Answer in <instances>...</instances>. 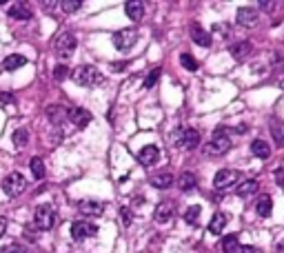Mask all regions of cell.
<instances>
[{"instance_id": "2", "label": "cell", "mask_w": 284, "mask_h": 253, "mask_svg": "<svg viewBox=\"0 0 284 253\" xmlns=\"http://www.w3.org/2000/svg\"><path fill=\"white\" fill-rule=\"evenodd\" d=\"M54 47H56V56H58V58H63V60H67V58H71V56H74L76 47H78V40H76L74 34H67L65 32V34H60L58 38H56Z\"/></svg>"}, {"instance_id": "28", "label": "cell", "mask_w": 284, "mask_h": 253, "mask_svg": "<svg viewBox=\"0 0 284 253\" xmlns=\"http://www.w3.org/2000/svg\"><path fill=\"white\" fill-rule=\"evenodd\" d=\"M29 167H32V173H34L36 180H43L45 178V162H43V158H38V156L32 158Z\"/></svg>"}, {"instance_id": "12", "label": "cell", "mask_w": 284, "mask_h": 253, "mask_svg": "<svg viewBox=\"0 0 284 253\" xmlns=\"http://www.w3.org/2000/svg\"><path fill=\"white\" fill-rule=\"evenodd\" d=\"M78 209L87 218H98V215L105 213V206H102V202H98V200H82L78 204Z\"/></svg>"}, {"instance_id": "23", "label": "cell", "mask_w": 284, "mask_h": 253, "mask_svg": "<svg viewBox=\"0 0 284 253\" xmlns=\"http://www.w3.org/2000/svg\"><path fill=\"white\" fill-rule=\"evenodd\" d=\"M200 144V133L195 129H184V138H182V149L187 151H193L195 147Z\"/></svg>"}, {"instance_id": "3", "label": "cell", "mask_w": 284, "mask_h": 253, "mask_svg": "<svg viewBox=\"0 0 284 253\" xmlns=\"http://www.w3.org/2000/svg\"><path fill=\"white\" fill-rule=\"evenodd\" d=\"M231 149V136L226 131H215L213 138H211V142L206 144L204 151L209 153V156H222V153H226Z\"/></svg>"}, {"instance_id": "11", "label": "cell", "mask_w": 284, "mask_h": 253, "mask_svg": "<svg viewBox=\"0 0 284 253\" xmlns=\"http://www.w3.org/2000/svg\"><path fill=\"white\" fill-rule=\"evenodd\" d=\"M67 118H69L71 122H74L76 127H87L91 122V113L87 109H82V107H74V109H67Z\"/></svg>"}, {"instance_id": "1", "label": "cell", "mask_w": 284, "mask_h": 253, "mask_svg": "<svg viewBox=\"0 0 284 253\" xmlns=\"http://www.w3.org/2000/svg\"><path fill=\"white\" fill-rule=\"evenodd\" d=\"M71 78L80 87H100L102 82H105V76L91 65H80L78 69L71 74Z\"/></svg>"}, {"instance_id": "45", "label": "cell", "mask_w": 284, "mask_h": 253, "mask_svg": "<svg viewBox=\"0 0 284 253\" xmlns=\"http://www.w3.org/2000/svg\"><path fill=\"white\" fill-rule=\"evenodd\" d=\"M5 224H7V220H5V218H0V235L5 233Z\"/></svg>"}, {"instance_id": "43", "label": "cell", "mask_w": 284, "mask_h": 253, "mask_svg": "<svg viewBox=\"0 0 284 253\" xmlns=\"http://www.w3.org/2000/svg\"><path fill=\"white\" fill-rule=\"evenodd\" d=\"M125 67H127V63H113L111 69H113V71H122V69H125Z\"/></svg>"}, {"instance_id": "7", "label": "cell", "mask_w": 284, "mask_h": 253, "mask_svg": "<svg viewBox=\"0 0 284 253\" xmlns=\"http://www.w3.org/2000/svg\"><path fill=\"white\" fill-rule=\"evenodd\" d=\"M98 233V226L96 224H91V222H85V220H78V222H74L71 224V237L74 240H85V237H91V235H96Z\"/></svg>"}, {"instance_id": "19", "label": "cell", "mask_w": 284, "mask_h": 253, "mask_svg": "<svg viewBox=\"0 0 284 253\" xmlns=\"http://www.w3.org/2000/svg\"><path fill=\"white\" fill-rule=\"evenodd\" d=\"M125 12L133 23H138V20H142V16H144V5L138 3V0H129V3L125 5Z\"/></svg>"}, {"instance_id": "26", "label": "cell", "mask_w": 284, "mask_h": 253, "mask_svg": "<svg viewBox=\"0 0 284 253\" xmlns=\"http://www.w3.org/2000/svg\"><path fill=\"white\" fill-rule=\"evenodd\" d=\"M257 189H260L257 180H246V182H242L240 187H237V195H240V198H246V195L257 193Z\"/></svg>"}, {"instance_id": "10", "label": "cell", "mask_w": 284, "mask_h": 253, "mask_svg": "<svg viewBox=\"0 0 284 253\" xmlns=\"http://www.w3.org/2000/svg\"><path fill=\"white\" fill-rule=\"evenodd\" d=\"M229 51L237 63H244V60H249V56L253 54V43H249V40H240V43H235L233 47H229Z\"/></svg>"}, {"instance_id": "6", "label": "cell", "mask_w": 284, "mask_h": 253, "mask_svg": "<svg viewBox=\"0 0 284 253\" xmlns=\"http://www.w3.org/2000/svg\"><path fill=\"white\" fill-rule=\"evenodd\" d=\"M34 224L38 226L40 231H49L51 226L56 224V213L49 204H40L36 206V213H34Z\"/></svg>"}, {"instance_id": "25", "label": "cell", "mask_w": 284, "mask_h": 253, "mask_svg": "<svg viewBox=\"0 0 284 253\" xmlns=\"http://www.w3.org/2000/svg\"><path fill=\"white\" fill-rule=\"evenodd\" d=\"M47 116L54 125H58L63 118H67V109L63 105H51V107H47Z\"/></svg>"}, {"instance_id": "29", "label": "cell", "mask_w": 284, "mask_h": 253, "mask_svg": "<svg viewBox=\"0 0 284 253\" xmlns=\"http://www.w3.org/2000/svg\"><path fill=\"white\" fill-rule=\"evenodd\" d=\"M27 142H29V131L27 129H16V131H14V144H16L18 149H23Z\"/></svg>"}, {"instance_id": "36", "label": "cell", "mask_w": 284, "mask_h": 253, "mask_svg": "<svg viewBox=\"0 0 284 253\" xmlns=\"http://www.w3.org/2000/svg\"><path fill=\"white\" fill-rule=\"evenodd\" d=\"M0 253H29V251L25 249L23 244H9V246H5Z\"/></svg>"}, {"instance_id": "33", "label": "cell", "mask_w": 284, "mask_h": 253, "mask_svg": "<svg viewBox=\"0 0 284 253\" xmlns=\"http://www.w3.org/2000/svg\"><path fill=\"white\" fill-rule=\"evenodd\" d=\"M182 138H184V129L178 127L171 131V138H169V142H171V147H182Z\"/></svg>"}, {"instance_id": "24", "label": "cell", "mask_w": 284, "mask_h": 253, "mask_svg": "<svg viewBox=\"0 0 284 253\" xmlns=\"http://www.w3.org/2000/svg\"><path fill=\"white\" fill-rule=\"evenodd\" d=\"M23 65H27V58H25V56H20V54L7 56V58H5V63H3V67H5L7 71H16V69H20Z\"/></svg>"}, {"instance_id": "9", "label": "cell", "mask_w": 284, "mask_h": 253, "mask_svg": "<svg viewBox=\"0 0 284 253\" xmlns=\"http://www.w3.org/2000/svg\"><path fill=\"white\" fill-rule=\"evenodd\" d=\"M158 160H160V149L156 144H147V147H142L140 151H138V162H140L142 167H151Z\"/></svg>"}, {"instance_id": "16", "label": "cell", "mask_w": 284, "mask_h": 253, "mask_svg": "<svg viewBox=\"0 0 284 253\" xmlns=\"http://www.w3.org/2000/svg\"><path fill=\"white\" fill-rule=\"evenodd\" d=\"M255 213L260 215V218H268V215L273 213V200H271V195H260V198H257Z\"/></svg>"}, {"instance_id": "18", "label": "cell", "mask_w": 284, "mask_h": 253, "mask_svg": "<svg viewBox=\"0 0 284 253\" xmlns=\"http://www.w3.org/2000/svg\"><path fill=\"white\" fill-rule=\"evenodd\" d=\"M9 16L16 20H29L32 18V9H29L27 3H16L9 7Z\"/></svg>"}, {"instance_id": "41", "label": "cell", "mask_w": 284, "mask_h": 253, "mask_svg": "<svg viewBox=\"0 0 284 253\" xmlns=\"http://www.w3.org/2000/svg\"><path fill=\"white\" fill-rule=\"evenodd\" d=\"M233 253H255V249H253V246H237Z\"/></svg>"}, {"instance_id": "13", "label": "cell", "mask_w": 284, "mask_h": 253, "mask_svg": "<svg viewBox=\"0 0 284 253\" xmlns=\"http://www.w3.org/2000/svg\"><path fill=\"white\" fill-rule=\"evenodd\" d=\"M173 213H175L173 202H160L156 206V211H153V218H156V222H160V224H164V222H169L173 218Z\"/></svg>"}, {"instance_id": "20", "label": "cell", "mask_w": 284, "mask_h": 253, "mask_svg": "<svg viewBox=\"0 0 284 253\" xmlns=\"http://www.w3.org/2000/svg\"><path fill=\"white\" fill-rule=\"evenodd\" d=\"M173 182H175V178H173L171 173H167V171L151 175V187L153 189H169Z\"/></svg>"}, {"instance_id": "22", "label": "cell", "mask_w": 284, "mask_h": 253, "mask_svg": "<svg viewBox=\"0 0 284 253\" xmlns=\"http://www.w3.org/2000/svg\"><path fill=\"white\" fill-rule=\"evenodd\" d=\"M251 153L255 158H260V160H266L268 156H271V147L266 144V140H260V138H257V140L251 142Z\"/></svg>"}, {"instance_id": "8", "label": "cell", "mask_w": 284, "mask_h": 253, "mask_svg": "<svg viewBox=\"0 0 284 253\" xmlns=\"http://www.w3.org/2000/svg\"><path fill=\"white\" fill-rule=\"evenodd\" d=\"M237 178H240V173L233 171V169H222V171L215 173L213 187H215V189H229L231 184L237 182Z\"/></svg>"}, {"instance_id": "32", "label": "cell", "mask_w": 284, "mask_h": 253, "mask_svg": "<svg viewBox=\"0 0 284 253\" xmlns=\"http://www.w3.org/2000/svg\"><path fill=\"white\" fill-rule=\"evenodd\" d=\"M271 131H273V138H275L277 147H284V131L280 129V122H277V120L271 122Z\"/></svg>"}, {"instance_id": "27", "label": "cell", "mask_w": 284, "mask_h": 253, "mask_svg": "<svg viewBox=\"0 0 284 253\" xmlns=\"http://www.w3.org/2000/svg\"><path fill=\"white\" fill-rule=\"evenodd\" d=\"M200 213H202V206L191 204L189 209L184 211V222H187V224H195V222L200 220Z\"/></svg>"}, {"instance_id": "46", "label": "cell", "mask_w": 284, "mask_h": 253, "mask_svg": "<svg viewBox=\"0 0 284 253\" xmlns=\"http://www.w3.org/2000/svg\"><path fill=\"white\" fill-rule=\"evenodd\" d=\"M280 251H284V242H282V244H280Z\"/></svg>"}, {"instance_id": "4", "label": "cell", "mask_w": 284, "mask_h": 253, "mask_svg": "<svg viewBox=\"0 0 284 253\" xmlns=\"http://www.w3.org/2000/svg\"><path fill=\"white\" fill-rule=\"evenodd\" d=\"M27 189V180H25L23 173H9L7 178L3 180V191L9 195V198H16V195H20L23 191Z\"/></svg>"}, {"instance_id": "5", "label": "cell", "mask_w": 284, "mask_h": 253, "mask_svg": "<svg viewBox=\"0 0 284 253\" xmlns=\"http://www.w3.org/2000/svg\"><path fill=\"white\" fill-rule=\"evenodd\" d=\"M138 38H140L138 29H120V32L113 34V47L118 51H129L138 43Z\"/></svg>"}, {"instance_id": "21", "label": "cell", "mask_w": 284, "mask_h": 253, "mask_svg": "<svg viewBox=\"0 0 284 253\" xmlns=\"http://www.w3.org/2000/svg\"><path fill=\"white\" fill-rule=\"evenodd\" d=\"M178 187L182 191H193L195 187H198V178H195V173L191 171H182L178 175Z\"/></svg>"}, {"instance_id": "40", "label": "cell", "mask_w": 284, "mask_h": 253, "mask_svg": "<svg viewBox=\"0 0 284 253\" xmlns=\"http://www.w3.org/2000/svg\"><path fill=\"white\" fill-rule=\"evenodd\" d=\"M275 182L280 184V187H284V167H280V169L275 171Z\"/></svg>"}, {"instance_id": "14", "label": "cell", "mask_w": 284, "mask_h": 253, "mask_svg": "<svg viewBox=\"0 0 284 253\" xmlns=\"http://www.w3.org/2000/svg\"><path fill=\"white\" fill-rule=\"evenodd\" d=\"M235 18H237V25H242V27H253L257 23V12L253 7H240Z\"/></svg>"}, {"instance_id": "34", "label": "cell", "mask_w": 284, "mask_h": 253, "mask_svg": "<svg viewBox=\"0 0 284 253\" xmlns=\"http://www.w3.org/2000/svg\"><path fill=\"white\" fill-rule=\"evenodd\" d=\"M60 7H63V12H67V14H74V12H78V9L82 7V3H80V0H63Z\"/></svg>"}, {"instance_id": "35", "label": "cell", "mask_w": 284, "mask_h": 253, "mask_svg": "<svg viewBox=\"0 0 284 253\" xmlns=\"http://www.w3.org/2000/svg\"><path fill=\"white\" fill-rule=\"evenodd\" d=\"M160 74H162V69H160V67H156V69H153L151 74L147 76V80H144V87H147V89H151V87H156V82L160 80Z\"/></svg>"}, {"instance_id": "44", "label": "cell", "mask_w": 284, "mask_h": 253, "mask_svg": "<svg viewBox=\"0 0 284 253\" xmlns=\"http://www.w3.org/2000/svg\"><path fill=\"white\" fill-rule=\"evenodd\" d=\"M273 7H275V3H264V0L260 3V9H273Z\"/></svg>"}, {"instance_id": "38", "label": "cell", "mask_w": 284, "mask_h": 253, "mask_svg": "<svg viewBox=\"0 0 284 253\" xmlns=\"http://www.w3.org/2000/svg\"><path fill=\"white\" fill-rule=\"evenodd\" d=\"M120 218H122V224L129 226V224H131V211H129V209H122V211H120Z\"/></svg>"}, {"instance_id": "17", "label": "cell", "mask_w": 284, "mask_h": 253, "mask_svg": "<svg viewBox=\"0 0 284 253\" xmlns=\"http://www.w3.org/2000/svg\"><path fill=\"white\" fill-rule=\"evenodd\" d=\"M226 222H229V215L226 213H215L213 218H211L209 222V233H213V235H220L222 231H224V226H226Z\"/></svg>"}, {"instance_id": "37", "label": "cell", "mask_w": 284, "mask_h": 253, "mask_svg": "<svg viewBox=\"0 0 284 253\" xmlns=\"http://www.w3.org/2000/svg\"><path fill=\"white\" fill-rule=\"evenodd\" d=\"M67 74H69V69H67V65H58V67H56V69H54V78H56V80H63Z\"/></svg>"}, {"instance_id": "42", "label": "cell", "mask_w": 284, "mask_h": 253, "mask_svg": "<svg viewBox=\"0 0 284 253\" xmlns=\"http://www.w3.org/2000/svg\"><path fill=\"white\" fill-rule=\"evenodd\" d=\"M0 100H3V102H14V96L12 94H3V91H0Z\"/></svg>"}, {"instance_id": "30", "label": "cell", "mask_w": 284, "mask_h": 253, "mask_svg": "<svg viewBox=\"0 0 284 253\" xmlns=\"http://www.w3.org/2000/svg\"><path fill=\"white\" fill-rule=\"evenodd\" d=\"M237 246H240V242H237V235L233 233V235H226L224 240H222V251L224 253H233Z\"/></svg>"}, {"instance_id": "47", "label": "cell", "mask_w": 284, "mask_h": 253, "mask_svg": "<svg viewBox=\"0 0 284 253\" xmlns=\"http://www.w3.org/2000/svg\"><path fill=\"white\" fill-rule=\"evenodd\" d=\"M282 89H284V80H282Z\"/></svg>"}, {"instance_id": "31", "label": "cell", "mask_w": 284, "mask_h": 253, "mask_svg": "<svg viewBox=\"0 0 284 253\" xmlns=\"http://www.w3.org/2000/svg\"><path fill=\"white\" fill-rule=\"evenodd\" d=\"M180 63H182V67H184L187 71H195V69L200 67L198 60H195L191 54H182V56H180Z\"/></svg>"}, {"instance_id": "39", "label": "cell", "mask_w": 284, "mask_h": 253, "mask_svg": "<svg viewBox=\"0 0 284 253\" xmlns=\"http://www.w3.org/2000/svg\"><path fill=\"white\" fill-rule=\"evenodd\" d=\"M215 32H218L220 36H224V38H226V36H229V25H224V23H220V25H215Z\"/></svg>"}, {"instance_id": "15", "label": "cell", "mask_w": 284, "mask_h": 253, "mask_svg": "<svg viewBox=\"0 0 284 253\" xmlns=\"http://www.w3.org/2000/svg\"><path fill=\"white\" fill-rule=\"evenodd\" d=\"M191 40H193L198 47H204V49L211 47V34L200 27V25H193V27H191Z\"/></svg>"}]
</instances>
